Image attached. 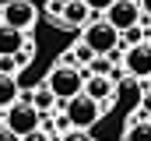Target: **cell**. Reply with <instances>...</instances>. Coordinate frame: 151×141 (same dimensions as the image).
Here are the masks:
<instances>
[{
  "mask_svg": "<svg viewBox=\"0 0 151 141\" xmlns=\"http://www.w3.org/2000/svg\"><path fill=\"white\" fill-rule=\"evenodd\" d=\"M0 141H21V138H18L11 127H0Z\"/></svg>",
  "mask_w": 151,
  "mask_h": 141,
  "instance_id": "cell-22",
  "label": "cell"
},
{
  "mask_svg": "<svg viewBox=\"0 0 151 141\" xmlns=\"http://www.w3.org/2000/svg\"><path fill=\"white\" fill-rule=\"evenodd\" d=\"M67 120H70V127H77V131H91V127L102 120V102L81 92L77 99L67 102Z\"/></svg>",
  "mask_w": 151,
  "mask_h": 141,
  "instance_id": "cell-4",
  "label": "cell"
},
{
  "mask_svg": "<svg viewBox=\"0 0 151 141\" xmlns=\"http://www.w3.org/2000/svg\"><path fill=\"white\" fill-rule=\"evenodd\" d=\"M60 141H95L88 131H77V127H70V131H63L60 134Z\"/></svg>",
  "mask_w": 151,
  "mask_h": 141,
  "instance_id": "cell-18",
  "label": "cell"
},
{
  "mask_svg": "<svg viewBox=\"0 0 151 141\" xmlns=\"http://www.w3.org/2000/svg\"><path fill=\"white\" fill-rule=\"evenodd\" d=\"M35 18H39V11H35L32 0H7L0 7V21L11 25V28H21V32H32Z\"/></svg>",
  "mask_w": 151,
  "mask_h": 141,
  "instance_id": "cell-5",
  "label": "cell"
},
{
  "mask_svg": "<svg viewBox=\"0 0 151 141\" xmlns=\"http://www.w3.org/2000/svg\"><path fill=\"white\" fill-rule=\"evenodd\" d=\"M88 74H113V57H95L88 64Z\"/></svg>",
  "mask_w": 151,
  "mask_h": 141,
  "instance_id": "cell-16",
  "label": "cell"
},
{
  "mask_svg": "<svg viewBox=\"0 0 151 141\" xmlns=\"http://www.w3.org/2000/svg\"><path fill=\"white\" fill-rule=\"evenodd\" d=\"M141 7H144V14L151 18V0H141Z\"/></svg>",
  "mask_w": 151,
  "mask_h": 141,
  "instance_id": "cell-24",
  "label": "cell"
},
{
  "mask_svg": "<svg viewBox=\"0 0 151 141\" xmlns=\"http://www.w3.org/2000/svg\"><path fill=\"white\" fill-rule=\"evenodd\" d=\"M67 4H70V0H49V14H53V18H63Z\"/></svg>",
  "mask_w": 151,
  "mask_h": 141,
  "instance_id": "cell-20",
  "label": "cell"
},
{
  "mask_svg": "<svg viewBox=\"0 0 151 141\" xmlns=\"http://www.w3.org/2000/svg\"><path fill=\"white\" fill-rule=\"evenodd\" d=\"M18 92H21L18 74H0V109H11L18 102Z\"/></svg>",
  "mask_w": 151,
  "mask_h": 141,
  "instance_id": "cell-13",
  "label": "cell"
},
{
  "mask_svg": "<svg viewBox=\"0 0 151 141\" xmlns=\"http://www.w3.org/2000/svg\"><path fill=\"white\" fill-rule=\"evenodd\" d=\"M95 57H99V53H95V49H91V46L81 39V42H74V46H70V49L60 57V64H70V67H88Z\"/></svg>",
  "mask_w": 151,
  "mask_h": 141,
  "instance_id": "cell-11",
  "label": "cell"
},
{
  "mask_svg": "<svg viewBox=\"0 0 151 141\" xmlns=\"http://www.w3.org/2000/svg\"><path fill=\"white\" fill-rule=\"evenodd\" d=\"M84 81H88V70L70 67V64H56V67L42 78V85H49V88H53V95H56L60 102L77 99V95L84 92Z\"/></svg>",
  "mask_w": 151,
  "mask_h": 141,
  "instance_id": "cell-1",
  "label": "cell"
},
{
  "mask_svg": "<svg viewBox=\"0 0 151 141\" xmlns=\"http://www.w3.org/2000/svg\"><path fill=\"white\" fill-rule=\"evenodd\" d=\"M4 127H11L18 138H25V134H32V131L42 127V113L28 99H18L11 109H4Z\"/></svg>",
  "mask_w": 151,
  "mask_h": 141,
  "instance_id": "cell-3",
  "label": "cell"
},
{
  "mask_svg": "<svg viewBox=\"0 0 151 141\" xmlns=\"http://www.w3.org/2000/svg\"><path fill=\"white\" fill-rule=\"evenodd\" d=\"M25 39H28V32L11 28V25H4V21H0V57H18V53H21V46H25Z\"/></svg>",
  "mask_w": 151,
  "mask_h": 141,
  "instance_id": "cell-9",
  "label": "cell"
},
{
  "mask_svg": "<svg viewBox=\"0 0 151 141\" xmlns=\"http://www.w3.org/2000/svg\"><path fill=\"white\" fill-rule=\"evenodd\" d=\"M21 141H60V138L53 134V124H42L39 131H32V134H25Z\"/></svg>",
  "mask_w": 151,
  "mask_h": 141,
  "instance_id": "cell-15",
  "label": "cell"
},
{
  "mask_svg": "<svg viewBox=\"0 0 151 141\" xmlns=\"http://www.w3.org/2000/svg\"><path fill=\"white\" fill-rule=\"evenodd\" d=\"M91 14H95V11H91L84 0H70L67 11H63V18H60V25H63V28H84Z\"/></svg>",
  "mask_w": 151,
  "mask_h": 141,
  "instance_id": "cell-10",
  "label": "cell"
},
{
  "mask_svg": "<svg viewBox=\"0 0 151 141\" xmlns=\"http://www.w3.org/2000/svg\"><path fill=\"white\" fill-rule=\"evenodd\" d=\"M28 102L35 106L42 116H49V109H53V102H56V95H53V88H49V85H39L35 92L28 95Z\"/></svg>",
  "mask_w": 151,
  "mask_h": 141,
  "instance_id": "cell-14",
  "label": "cell"
},
{
  "mask_svg": "<svg viewBox=\"0 0 151 141\" xmlns=\"http://www.w3.org/2000/svg\"><path fill=\"white\" fill-rule=\"evenodd\" d=\"M18 57H0V74H18Z\"/></svg>",
  "mask_w": 151,
  "mask_h": 141,
  "instance_id": "cell-19",
  "label": "cell"
},
{
  "mask_svg": "<svg viewBox=\"0 0 151 141\" xmlns=\"http://www.w3.org/2000/svg\"><path fill=\"white\" fill-rule=\"evenodd\" d=\"M84 95L99 99L102 109H113V106H116V81H113V74H88V81H84Z\"/></svg>",
  "mask_w": 151,
  "mask_h": 141,
  "instance_id": "cell-8",
  "label": "cell"
},
{
  "mask_svg": "<svg viewBox=\"0 0 151 141\" xmlns=\"http://www.w3.org/2000/svg\"><path fill=\"white\" fill-rule=\"evenodd\" d=\"M148 42H151V28H148Z\"/></svg>",
  "mask_w": 151,
  "mask_h": 141,
  "instance_id": "cell-27",
  "label": "cell"
},
{
  "mask_svg": "<svg viewBox=\"0 0 151 141\" xmlns=\"http://www.w3.org/2000/svg\"><path fill=\"white\" fill-rule=\"evenodd\" d=\"M141 18H144V7H141V0H116L113 7L106 11V21L119 28V32H127V28H137L141 25Z\"/></svg>",
  "mask_w": 151,
  "mask_h": 141,
  "instance_id": "cell-6",
  "label": "cell"
},
{
  "mask_svg": "<svg viewBox=\"0 0 151 141\" xmlns=\"http://www.w3.org/2000/svg\"><path fill=\"white\" fill-rule=\"evenodd\" d=\"M148 92H151V78H148Z\"/></svg>",
  "mask_w": 151,
  "mask_h": 141,
  "instance_id": "cell-26",
  "label": "cell"
},
{
  "mask_svg": "<svg viewBox=\"0 0 151 141\" xmlns=\"http://www.w3.org/2000/svg\"><path fill=\"white\" fill-rule=\"evenodd\" d=\"M81 39L99 53V57H109V53H116L119 49V42H123V32L119 28H113L106 18L102 21H88L84 28H81Z\"/></svg>",
  "mask_w": 151,
  "mask_h": 141,
  "instance_id": "cell-2",
  "label": "cell"
},
{
  "mask_svg": "<svg viewBox=\"0 0 151 141\" xmlns=\"http://www.w3.org/2000/svg\"><path fill=\"white\" fill-rule=\"evenodd\" d=\"M141 113H144V116H148V113H151V92H148V95H144V102H141Z\"/></svg>",
  "mask_w": 151,
  "mask_h": 141,
  "instance_id": "cell-23",
  "label": "cell"
},
{
  "mask_svg": "<svg viewBox=\"0 0 151 141\" xmlns=\"http://www.w3.org/2000/svg\"><path fill=\"white\" fill-rule=\"evenodd\" d=\"M123 141H151V120L148 116H130L123 127Z\"/></svg>",
  "mask_w": 151,
  "mask_h": 141,
  "instance_id": "cell-12",
  "label": "cell"
},
{
  "mask_svg": "<svg viewBox=\"0 0 151 141\" xmlns=\"http://www.w3.org/2000/svg\"><path fill=\"white\" fill-rule=\"evenodd\" d=\"M137 42H144V28H141V25H137V28H127L119 46H127V49H130V46H137Z\"/></svg>",
  "mask_w": 151,
  "mask_h": 141,
  "instance_id": "cell-17",
  "label": "cell"
},
{
  "mask_svg": "<svg viewBox=\"0 0 151 141\" xmlns=\"http://www.w3.org/2000/svg\"><path fill=\"white\" fill-rule=\"evenodd\" d=\"M0 127H4V109H0Z\"/></svg>",
  "mask_w": 151,
  "mask_h": 141,
  "instance_id": "cell-25",
  "label": "cell"
},
{
  "mask_svg": "<svg viewBox=\"0 0 151 141\" xmlns=\"http://www.w3.org/2000/svg\"><path fill=\"white\" fill-rule=\"evenodd\" d=\"M84 4H88V7H91V11H102V14H106V11H109V7H113L116 0H84Z\"/></svg>",
  "mask_w": 151,
  "mask_h": 141,
  "instance_id": "cell-21",
  "label": "cell"
},
{
  "mask_svg": "<svg viewBox=\"0 0 151 141\" xmlns=\"http://www.w3.org/2000/svg\"><path fill=\"white\" fill-rule=\"evenodd\" d=\"M123 70L130 74V78H151V42H137V46H130L127 49V57H123Z\"/></svg>",
  "mask_w": 151,
  "mask_h": 141,
  "instance_id": "cell-7",
  "label": "cell"
}]
</instances>
